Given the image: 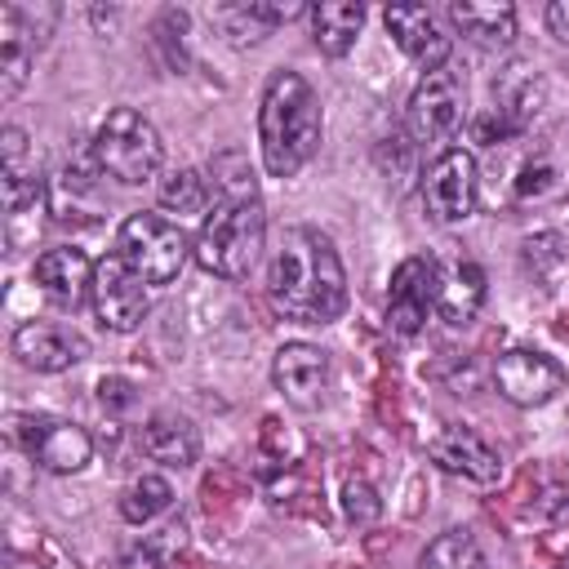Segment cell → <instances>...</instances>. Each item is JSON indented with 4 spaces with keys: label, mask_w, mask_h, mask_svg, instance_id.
Here are the masks:
<instances>
[{
    "label": "cell",
    "mask_w": 569,
    "mask_h": 569,
    "mask_svg": "<svg viewBox=\"0 0 569 569\" xmlns=\"http://www.w3.org/2000/svg\"><path fill=\"white\" fill-rule=\"evenodd\" d=\"M267 302L298 325H329L347 307V271L333 240L316 227H284L267 267Z\"/></svg>",
    "instance_id": "obj_1"
},
{
    "label": "cell",
    "mask_w": 569,
    "mask_h": 569,
    "mask_svg": "<svg viewBox=\"0 0 569 569\" xmlns=\"http://www.w3.org/2000/svg\"><path fill=\"white\" fill-rule=\"evenodd\" d=\"M320 147V98L298 71H271L258 102V151L271 178H293Z\"/></svg>",
    "instance_id": "obj_2"
},
{
    "label": "cell",
    "mask_w": 569,
    "mask_h": 569,
    "mask_svg": "<svg viewBox=\"0 0 569 569\" xmlns=\"http://www.w3.org/2000/svg\"><path fill=\"white\" fill-rule=\"evenodd\" d=\"M262 249H267V209L258 196H240V200L218 196L213 213H204L191 244L196 262L222 280H244L258 267Z\"/></svg>",
    "instance_id": "obj_3"
},
{
    "label": "cell",
    "mask_w": 569,
    "mask_h": 569,
    "mask_svg": "<svg viewBox=\"0 0 569 569\" xmlns=\"http://www.w3.org/2000/svg\"><path fill=\"white\" fill-rule=\"evenodd\" d=\"M93 160L107 178L124 182V187H142L160 173L164 164V142L156 133V124L133 111V107H111L93 133Z\"/></svg>",
    "instance_id": "obj_4"
},
{
    "label": "cell",
    "mask_w": 569,
    "mask_h": 569,
    "mask_svg": "<svg viewBox=\"0 0 569 569\" xmlns=\"http://www.w3.org/2000/svg\"><path fill=\"white\" fill-rule=\"evenodd\" d=\"M116 253L147 280V284H169L178 280L191 244L182 236L178 222L160 218V213H129L120 222V236H116Z\"/></svg>",
    "instance_id": "obj_5"
},
{
    "label": "cell",
    "mask_w": 569,
    "mask_h": 569,
    "mask_svg": "<svg viewBox=\"0 0 569 569\" xmlns=\"http://www.w3.org/2000/svg\"><path fill=\"white\" fill-rule=\"evenodd\" d=\"M9 436L13 445L44 471L53 476H76L89 467L93 458V440L80 422H67V418H49V413H13L9 422Z\"/></svg>",
    "instance_id": "obj_6"
},
{
    "label": "cell",
    "mask_w": 569,
    "mask_h": 569,
    "mask_svg": "<svg viewBox=\"0 0 569 569\" xmlns=\"http://www.w3.org/2000/svg\"><path fill=\"white\" fill-rule=\"evenodd\" d=\"M467 120V84L462 76L445 62L436 71H422V80L409 93L405 107V129L413 142H445L462 129Z\"/></svg>",
    "instance_id": "obj_7"
},
{
    "label": "cell",
    "mask_w": 569,
    "mask_h": 569,
    "mask_svg": "<svg viewBox=\"0 0 569 569\" xmlns=\"http://www.w3.org/2000/svg\"><path fill=\"white\" fill-rule=\"evenodd\" d=\"M58 4H0V98L13 102L31 76L36 49L49 40Z\"/></svg>",
    "instance_id": "obj_8"
},
{
    "label": "cell",
    "mask_w": 569,
    "mask_h": 569,
    "mask_svg": "<svg viewBox=\"0 0 569 569\" xmlns=\"http://www.w3.org/2000/svg\"><path fill=\"white\" fill-rule=\"evenodd\" d=\"M480 200V173H476V156L462 147H445L427 173H422V204L436 222H462L476 213Z\"/></svg>",
    "instance_id": "obj_9"
},
{
    "label": "cell",
    "mask_w": 569,
    "mask_h": 569,
    "mask_svg": "<svg viewBox=\"0 0 569 569\" xmlns=\"http://www.w3.org/2000/svg\"><path fill=\"white\" fill-rule=\"evenodd\" d=\"M89 302L98 311V320L116 333H133L147 311H151V293H147V280L120 258V253H107L98 258L93 267V289H89Z\"/></svg>",
    "instance_id": "obj_10"
},
{
    "label": "cell",
    "mask_w": 569,
    "mask_h": 569,
    "mask_svg": "<svg viewBox=\"0 0 569 569\" xmlns=\"http://www.w3.org/2000/svg\"><path fill=\"white\" fill-rule=\"evenodd\" d=\"M493 387H498L502 400H511L520 409H538V405H547V400H556L565 391V369L547 351L511 347L493 365Z\"/></svg>",
    "instance_id": "obj_11"
},
{
    "label": "cell",
    "mask_w": 569,
    "mask_h": 569,
    "mask_svg": "<svg viewBox=\"0 0 569 569\" xmlns=\"http://www.w3.org/2000/svg\"><path fill=\"white\" fill-rule=\"evenodd\" d=\"M436 311V258H405L391 271V289H387V325L400 338H413L427 316Z\"/></svg>",
    "instance_id": "obj_12"
},
{
    "label": "cell",
    "mask_w": 569,
    "mask_h": 569,
    "mask_svg": "<svg viewBox=\"0 0 569 569\" xmlns=\"http://www.w3.org/2000/svg\"><path fill=\"white\" fill-rule=\"evenodd\" d=\"M382 22L387 31L396 36V44L422 67V71H436L449 62V49H453V36L440 27V13L427 9V4H387L382 9Z\"/></svg>",
    "instance_id": "obj_13"
},
{
    "label": "cell",
    "mask_w": 569,
    "mask_h": 569,
    "mask_svg": "<svg viewBox=\"0 0 569 569\" xmlns=\"http://www.w3.org/2000/svg\"><path fill=\"white\" fill-rule=\"evenodd\" d=\"M13 356L36 373H62V369H71L89 356V342L67 325L27 320V325L13 329Z\"/></svg>",
    "instance_id": "obj_14"
},
{
    "label": "cell",
    "mask_w": 569,
    "mask_h": 569,
    "mask_svg": "<svg viewBox=\"0 0 569 569\" xmlns=\"http://www.w3.org/2000/svg\"><path fill=\"white\" fill-rule=\"evenodd\" d=\"M427 453H431V462H436L440 471L462 476V480H471V485H493V480L502 476V458H498L471 427H458V422H449V427L427 445Z\"/></svg>",
    "instance_id": "obj_15"
},
{
    "label": "cell",
    "mask_w": 569,
    "mask_h": 569,
    "mask_svg": "<svg viewBox=\"0 0 569 569\" xmlns=\"http://www.w3.org/2000/svg\"><path fill=\"white\" fill-rule=\"evenodd\" d=\"M271 382L284 391V400L311 409L329 387V356L311 342H284L271 360Z\"/></svg>",
    "instance_id": "obj_16"
},
{
    "label": "cell",
    "mask_w": 569,
    "mask_h": 569,
    "mask_svg": "<svg viewBox=\"0 0 569 569\" xmlns=\"http://www.w3.org/2000/svg\"><path fill=\"white\" fill-rule=\"evenodd\" d=\"M485 307V271L471 258H436V316L453 329L471 325Z\"/></svg>",
    "instance_id": "obj_17"
},
{
    "label": "cell",
    "mask_w": 569,
    "mask_h": 569,
    "mask_svg": "<svg viewBox=\"0 0 569 569\" xmlns=\"http://www.w3.org/2000/svg\"><path fill=\"white\" fill-rule=\"evenodd\" d=\"M93 267L84 249H71V244H58V249H44L36 258V284L44 289V298H53L58 307H80L93 289Z\"/></svg>",
    "instance_id": "obj_18"
},
{
    "label": "cell",
    "mask_w": 569,
    "mask_h": 569,
    "mask_svg": "<svg viewBox=\"0 0 569 569\" xmlns=\"http://www.w3.org/2000/svg\"><path fill=\"white\" fill-rule=\"evenodd\" d=\"M445 18L462 40L480 49H507L516 40V9L507 0H453Z\"/></svg>",
    "instance_id": "obj_19"
},
{
    "label": "cell",
    "mask_w": 569,
    "mask_h": 569,
    "mask_svg": "<svg viewBox=\"0 0 569 569\" xmlns=\"http://www.w3.org/2000/svg\"><path fill=\"white\" fill-rule=\"evenodd\" d=\"M93 173H102L98 160H67L58 169V178L49 182V213L58 222H93L98 218Z\"/></svg>",
    "instance_id": "obj_20"
},
{
    "label": "cell",
    "mask_w": 569,
    "mask_h": 569,
    "mask_svg": "<svg viewBox=\"0 0 569 569\" xmlns=\"http://www.w3.org/2000/svg\"><path fill=\"white\" fill-rule=\"evenodd\" d=\"M142 453L160 467H191L200 453V436L182 413H151L142 427Z\"/></svg>",
    "instance_id": "obj_21"
},
{
    "label": "cell",
    "mask_w": 569,
    "mask_h": 569,
    "mask_svg": "<svg viewBox=\"0 0 569 569\" xmlns=\"http://www.w3.org/2000/svg\"><path fill=\"white\" fill-rule=\"evenodd\" d=\"M311 40H316V49L320 53H329V58H342V53H351V44H356V36H360V27H365V4H351V0H320V4H311Z\"/></svg>",
    "instance_id": "obj_22"
},
{
    "label": "cell",
    "mask_w": 569,
    "mask_h": 569,
    "mask_svg": "<svg viewBox=\"0 0 569 569\" xmlns=\"http://www.w3.org/2000/svg\"><path fill=\"white\" fill-rule=\"evenodd\" d=\"M169 502H173L169 480L156 476V471H147V476L129 480V489L120 493V516H124L129 525H151L160 511H169Z\"/></svg>",
    "instance_id": "obj_23"
},
{
    "label": "cell",
    "mask_w": 569,
    "mask_h": 569,
    "mask_svg": "<svg viewBox=\"0 0 569 569\" xmlns=\"http://www.w3.org/2000/svg\"><path fill=\"white\" fill-rule=\"evenodd\" d=\"M418 569H489V560L480 556V547L467 529H445L436 542H427Z\"/></svg>",
    "instance_id": "obj_24"
},
{
    "label": "cell",
    "mask_w": 569,
    "mask_h": 569,
    "mask_svg": "<svg viewBox=\"0 0 569 569\" xmlns=\"http://www.w3.org/2000/svg\"><path fill=\"white\" fill-rule=\"evenodd\" d=\"M156 196H160V204L169 209V213H204L209 209V178L200 173V169H173V173H164L160 178V187H156Z\"/></svg>",
    "instance_id": "obj_25"
},
{
    "label": "cell",
    "mask_w": 569,
    "mask_h": 569,
    "mask_svg": "<svg viewBox=\"0 0 569 569\" xmlns=\"http://www.w3.org/2000/svg\"><path fill=\"white\" fill-rule=\"evenodd\" d=\"M209 182H213V191L227 196V200L258 196V178H253V169H249V156L236 151V147H227V151H218V156L209 160Z\"/></svg>",
    "instance_id": "obj_26"
},
{
    "label": "cell",
    "mask_w": 569,
    "mask_h": 569,
    "mask_svg": "<svg viewBox=\"0 0 569 569\" xmlns=\"http://www.w3.org/2000/svg\"><path fill=\"white\" fill-rule=\"evenodd\" d=\"M151 36H156V44L164 49V62H169L173 71L187 67V13H182V9H164V13L156 18Z\"/></svg>",
    "instance_id": "obj_27"
},
{
    "label": "cell",
    "mask_w": 569,
    "mask_h": 569,
    "mask_svg": "<svg viewBox=\"0 0 569 569\" xmlns=\"http://www.w3.org/2000/svg\"><path fill=\"white\" fill-rule=\"evenodd\" d=\"M342 511H347L351 525H373L378 511H382L378 489H373L369 480H347V485H342Z\"/></svg>",
    "instance_id": "obj_28"
},
{
    "label": "cell",
    "mask_w": 569,
    "mask_h": 569,
    "mask_svg": "<svg viewBox=\"0 0 569 569\" xmlns=\"http://www.w3.org/2000/svg\"><path fill=\"white\" fill-rule=\"evenodd\" d=\"M556 187V169L547 164V160H538V164H525L520 169V182H516V196H542V191H551Z\"/></svg>",
    "instance_id": "obj_29"
},
{
    "label": "cell",
    "mask_w": 569,
    "mask_h": 569,
    "mask_svg": "<svg viewBox=\"0 0 569 569\" xmlns=\"http://www.w3.org/2000/svg\"><path fill=\"white\" fill-rule=\"evenodd\" d=\"M98 400H102L107 409H129V405H133V387H129L124 378H102V382H98Z\"/></svg>",
    "instance_id": "obj_30"
},
{
    "label": "cell",
    "mask_w": 569,
    "mask_h": 569,
    "mask_svg": "<svg viewBox=\"0 0 569 569\" xmlns=\"http://www.w3.org/2000/svg\"><path fill=\"white\" fill-rule=\"evenodd\" d=\"M120 569H164V560L156 556V547H129L124 551V560H120Z\"/></svg>",
    "instance_id": "obj_31"
},
{
    "label": "cell",
    "mask_w": 569,
    "mask_h": 569,
    "mask_svg": "<svg viewBox=\"0 0 569 569\" xmlns=\"http://www.w3.org/2000/svg\"><path fill=\"white\" fill-rule=\"evenodd\" d=\"M547 27H551V36H556L560 44H569V0L547 4Z\"/></svg>",
    "instance_id": "obj_32"
},
{
    "label": "cell",
    "mask_w": 569,
    "mask_h": 569,
    "mask_svg": "<svg viewBox=\"0 0 569 569\" xmlns=\"http://www.w3.org/2000/svg\"><path fill=\"white\" fill-rule=\"evenodd\" d=\"M560 569H569V556H565V560H560Z\"/></svg>",
    "instance_id": "obj_33"
}]
</instances>
